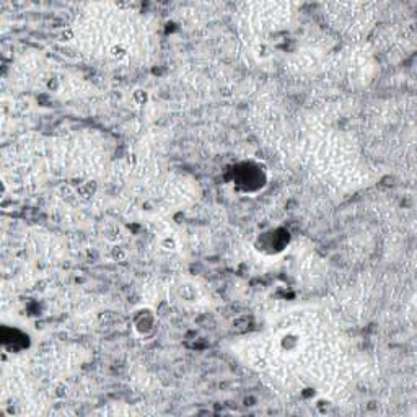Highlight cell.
<instances>
[{
  "label": "cell",
  "instance_id": "8fae6325",
  "mask_svg": "<svg viewBox=\"0 0 417 417\" xmlns=\"http://www.w3.org/2000/svg\"><path fill=\"white\" fill-rule=\"evenodd\" d=\"M320 395H321V393L318 391V388H316L315 385H305L303 388L300 390V398L303 399V401H307V403H313Z\"/></svg>",
  "mask_w": 417,
  "mask_h": 417
},
{
  "label": "cell",
  "instance_id": "30bf717a",
  "mask_svg": "<svg viewBox=\"0 0 417 417\" xmlns=\"http://www.w3.org/2000/svg\"><path fill=\"white\" fill-rule=\"evenodd\" d=\"M252 52H254L257 61H267V59L272 56V49L267 43H257L254 46V49H252Z\"/></svg>",
  "mask_w": 417,
  "mask_h": 417
},
{
  "label": "cell",
  "instance_id": "4fadbf2b",
  "mask_svg": "<svg viewBox=\"0 0 417 417\" xmlns=\"http://www.w3.org/2000/svg\"><path fill=\"white\" fill-rule=\"evenodd\" d=\"M61 88H62V80L56 77V75H52V77H49L48 80H46V90L51 91V93H57V91H61Z\"/></svg>",
  "mask_w": 417,
  "mask_h": 417
},
{
  "label": "cell",
  "instance_id": "3957f363",
  "mask_svg": "<svg viewBox=\"0 0 417 417\" xmlns=\"http://www.w3.org/2000/svg\"><path fill=\"white\" fill-rule=\"evenodd\" d=\"M131 328L134 336L139 339L145 340L154 337L158 328L157 311L152 307H147V305L136 308L131 315Z\"/></svg>",
  "mask_w": 417,
  "mask_h": 417
},
{
  "label": "cell",
  "instance_id": "7a4b0ae2",
  "mask_svg": "<svg viewBox=\"0 0 417 417\" xmlns=\"http://www.w3.org/2000/svg\"><path fill=\"white\" fill-rule=\"evenodd\" d=\"M293 235L284 225H274L264 228L252 238V251L264 259H275L285 254L287 250L292 246Z\"/></svg>",
  "mask_w": 417,
  "mask_h": 417
},
{
  "label": "cell",
  "instance_id": "7c38bea8",
  "mask_svg": "<svg viewBox=\"0 0 417 417\" xmlns=\"http://www.w3.org/2000/svg\"><path fill=\"white\" fill-rule=\"evenodd\" d=\"M57 39H59V43H62V44H69V43H72V41L75 39V29L74 28H64L61 29V33L57 34Z\"/></svg>",
  "mask_w": 417,
  "mask_h": 417
},
{
  "label": "cell",
  "instance_id": "5bb4252c",
  "mask_svg": "<svg viewBox=\"0 0 417 417\" xmlns=\"http://www.w3.org/2000/svg\"><path fill=\"white\" fill-rule=\"evenodd\" d=\"M113 7H114L116 10H119V11H126V10L136 8L137 3H136V2H114Z\"/></svg>",
  "mask_w": 417,
  "mask_h": 417
},
{
  "label": "cell",
  "instance_id": "6da1fadb",
  "mask_svg": "<svg viewBox=\"0 0 417 417\" xmlns=\"http://www.w3.org/2000/svg\"><path fill=\"white\" fill-rule=\"evenodd\" d=\"M225 184L238 196L254 197L266 189L271 179L266 162L256 157H246L232 163L223 174Z\"/></svg>",
  "mask_w": 417,
  "mask_h": 417
},
{
  "label": "cell",
  "instance_id": "8992f818",
  "mask_svg": "<svg viewBox=\"0 0 417 417\" xmlns=\"http://www.w3.org/2000/svg\"><path fill=\"white\" fill-rule=\"evenodd\" d=\"M311 404H313L315 411H316V413H318L320 416H328V414H331V411L334 409L333 399L328 398V396H325V395H320Z\"/></svg>",
  "mask_w": 417,
  "mask_h": 417
},
{
  "label": "cell",
  "instance_id": "5b68a950",
  "mask_svg": "<svg viewBox=\"0 0 417 417\" xmlns=\"http://www.w3.org/2000/svg\"><path fill=\"white\" fill-rule=\"evenodd\" d=\"M129 52H131V49H129V46L126 43H122V41H116V43H113L109 46L108 56L113 59L114 62H122L129 57Z\"/></svg>",
  "mask_w": 417,
  "mask_h": 417
},
{
  "label": "cell",
  "instance_id": "52a82bcc",
  "mask_svg": "<svg viewBox=\"0 0 417 417\" xmlns=\"http://www.w3.org/2000/svg\"><path fill=\"white\" fill-rule=\"evenodd\" d=\"M131 101L136 108H144L150 101V91L145 88H136L131 93Z\"/></svg>",
  "mask_w": 417,
  "mask_h": 417
},
{
  "label": "cell",
  "instance_id": "ba28073f",
  "mask_svg": "<svg viewBox=\"0 0 417 417\" xmlns=\"http://www.w3.org/2000/svg\"><path fill=\"white\" fill-rule=\"evenodd\" d=\"M158 245H160V250L165 251V252H174L179 248V242L174 235H163Z\"/></svg>",
  "mask_w": 417,
  "mask_h": 417
},
{
  "label": "cell",
  "instance_id": "277c9868",
  "mask_svg": "<svg viewBox=\"0 0 417 417\" xmlns=\"http://www.w3.org/2000/svg\"><path fill=\"white\" fill-rule=\"evenodd\" d=\"M305 339L300 331L287 330L277 337V350L284 357H293L303 349Z\"/></svg>",
  "mask_w": 417,
  "mask_h": 417
},
{
  "label": "cell",
  "instance_id": "9c48e42d",
  "mask_svg": "<svg viewBox=\"0 0 417 417\" xmlns=\"http://www.w3.org/2000/svg\"><path fill=\"white\" fill-rule=\"evenodd\" d=\"M179 297L183 298L184 302H197V298H199V290H197V287L194 285H181L179 287Z\"/></svg>",
  "mask_w": 417,
  "mask_h": 417
}]
</instances>
